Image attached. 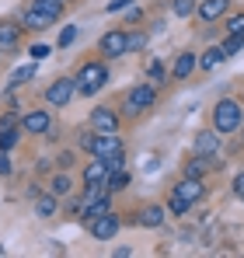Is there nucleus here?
Wrapping results in <instances>:
<instances>
[{
    "label": "nucleus",
    "mask_w": 244,
    "mask_h": 258,
    "mask_svg": "<svg viewBox=\"0 0 244 258\" xmlns=\"http://www.w3.org/2000/svg\"><path fill=\"white\" fill-rule=\"evenodd\" d=\"M154 105H157V87L154 84H133L122 94L119 112H122V119H140V115L150 112Z\"/></svg>",
    "instance_id": "f257e3e1"
},
{
    "label": "nucleus",
    "mask_w": 244,
    "mask_h": 258,
    "mask_svg": "<svg viewBox=\"0 0 244 258\" xmlns=\"http://www.w3.org/2000/svg\"><path fill=\"white\" fill-rule=\"evenodd\" d=\"M213 129L220 133V136H227V133H237L244 126V101L237 98H220L216 105H213Z\"/></svg>",
    "instance_id": "f03ea898"
},
{
    "label": "nucleus",
    "mask_w": 244,
    "mask_h": 258,
    "mask_svg": "<svg viewBox=\"0 0 244 258\" xmlns=\"http://www.w3.org/2000/svg\"><path fill=\"white\" fill-rule=\"evenodd\" d=\"M77 94L81 98H94L101 87L108 84V67L105 63H98V59H91V63H84L81 70H77Z\"/></svg>",
    "instance_id": "7ed1b4c3"
},
{
    "label": "nucleus",
    "mask_w": 244,
    "mask_h": 258,
    "mask_svg": "<svg viewBox=\"0 0 244 258\" xmlns=\"http://www.w3.org/2000/svg\"><path fill=\"white\" fill-rule=\"evenodd\" d=\"M87 126L94 133H119L122 129V112L112 105H94L91 115H87Z\"/></svg>",
    "instance_id": "20e7f679"
},
{
    "label": "nucleus",
    "mask_w": 244,
    "mask_h": 258,
    "mask_svg": "<svg viewBox=\"0 0 244 258\" xmlns=\"http://www.w3.org/2000/svg\"><path fill=\"white\" fill-rule=\"evenodd\" d=\"M74 94H77V81L74 77H56L52 84L45 87V105H52V108H63V105H70L74 101Z\"/></svg>",
    "instance_id": "39448f33"
},
{
    "label": "nucleus",
    "mask_w": 244,
    "mask_h": 258,
    "mask_svg": "<svg viewBox=\"0 0 244 258\" xmlns=\"http://www.w3.org/2000/svg\"><path fill=\"white\" fill-rule=\"evenodd\" d=\"M119 230H122V220H119V213H112V210L94 216V220H87V234H91L94 241H112Z\"/></svg>",
    "instance_id": "423d86ee"
},
{
    "label": "nucleus",
    "mask_w": 244,
    "mask_h": 258,
    "mask_svg": "<svg viewBox=\"0 0 244 258\" xmlns=\"http://www.w3.org/2000/svg\"><path fill=\"white\" fill-rule=\"evenodd\" d=\"M98 52H101V59H122V56L129 52V39H126V32H122V28L105 32V35L98 39Z\"/></svg>",
    "instance_id": "0eeeda50"
},
{
    "label": "nucleus",
    "mask_w": 244,
    "mask_h": 258,
    "mask_svg": "<svg viewBox=\"0 0 244 258\" xmlns=\"http://www.w3.org/2000/svg\"><path fill=\"white\" fill-rule=\"evenodd\" d=\"M119 154H126V150H122V140H119V133H98V136H94L91 157L112 161V157H119Z\"/></svg>",
    "instance_id": "6e6552de"
},
{
    "label": "nucleus",
    "mask_w": 244,
    "mask_h": 258,
    "mask_svg": "<svg viewBox=\"0 0 244 258\" xmlns=\"http://www.w3.org/2000/svg\"><path fill=\"white\" fill-rule=\"evenodd\" d=\"M21 129L32 133V136H45V133L52 129V115H49L45 108H32V112L21 115Z\"/></svg>",
    "instance_id": "1a4fd4ad"
},
{
    "label": "nucleus",
    "mask_w": 244,
    "mask_h": 258,
    "mask_svg": "<svg viewBox=\"0 0 244 258\" xmlns=\"http://www.w3.org/2000/svg\"><path fill=\"white\" fill-rule=\"evenodd\" d=\"M196 14H199V21H206V25L223 21V18L230 14V0H199Z\"/></svg>",
    "instance_id": "9d476101"
},
{
    "label": "nucleus",
    "mask_w": 244,
    "mask_h": 258,
    "mask_svg": "<svg viewBox=\"0 0 244 258\" xmlns=\"http://www.w3.org/2000/svg\"><path fill=\"white\" fill-rule=\"evenodd\" d=\"M18 21H21V28H25V32H45V28H52V21H59V18L42 14V11H35V7H25Z\"/></svg>",
    "instance_id": "9b49d317"
},
{
    "label": "nucleus",
    "mask_w": 244,
    "mask_h": 258,
    "mask_svg": "<svg viewBox=\"0 0 244 258\" xmlns=\"http://www.w3.org/2000/svg\"><path fill=\"white\" fill-rule=\"evenodd\" d=\"M192 147H196V154H203V157H216V154H220V133L213 126L199 129L196 140H192Z\"/></svg>",
    "instance_id": "f8f14e48"
},
{
    "label": "nucleus",
    "mask_w": 244,
    "mask_h": 258,
    "mask_svg": "<svg viewBox=\"0 0 244 258\" xmlns=\"http://www.w3.org/2000/svg\"><path fill=\"white\" fill-rule=\"evenodd\" d=\"M196 67H199V56H196L192 49H185V52H178L174 67H171V77H174V81H189V77L196 74Z\"/></svg>",
    "instance_id": "ddd939ff"
},
{
    "label": "nucleus",
    "mask_w": 244,
    "mask_h": 258,
    "mask_svg": "<svg viewBox=\"0 0 244 258\" xmlns=\"http://www.w3.org/2000/svg\"><path fill=\"white\" fill-rule=\"evenodd\" d=\"M164 220H167V210L164 206H157V203H147L143 210H140V227H147V230H157V227H164Z\"/></svg>",
    "instance_id": "4468645a"
},
{
    "label": "nucleus",
    "mask_w": 244,
    "mask_h": 258,
    "mask_svg": "<svg viewBox=\"0 0 244 258\" xmlns=\"http://www.w3.org/2000/svg\"><path fill=\"white\" fill-rule=\"evenodd\" d=\"M21 21H0V49L4 52H11V49H18V42H21Z\"/></svg>",
    "instance_id": "2eb2a0df"
},
{
    "label": "nucleus",
    "mask_w": 244,
    "mask_h": 258,
    "mask_svg": "<svg viewBox=\"0 0 244 258\" xmlns=\"http://www.w3.org/2000/svg\"><path fill=\"white\" fill-rule=\"evenodd\" d=\"M174 192H181L189 203H199L206 196V185H203V178H181V181L174 185Z\"/></svg>",
    "instance_id": "dca6fc26"
},
{
    "label": "nucleus",
    "mask_w": 244,
    "mask_h": 258,
    "mask_svg": "<svg viewBox=\"0 0 244 258\" xmlns=\"http://www.w3.org/2000/svg\"><path fill=\"white\" fill-rule=\"evenodd\" d=\"M223 59H227L223 45H209V49H203V52H199V70H203V74H209V70H216Z\"/></svg>",
    "instance_id": "f3484780"
},
{
    "label": "nucleus",
    "mask_w": 244,
    "mask_h": 258,
    "mask_svg": "<svg viewBox=\"0 0 244 258\" xmlns=\"http://www.w3.org/2000/svg\"><path fill=\"white\" fill-rule=\"evenodd\" d=\"M45 192H52L56 199H67V196L74 192V181H70V174H67V171H56L52 178H49V188H45Z\"/></svg>",
    "instance_id": "a211bd4d"
},
{
    "label": "nucleus",
    "mask_w": 244,
    "mask_h": 258,
    "mask_svg": "<svg viewBox=\"0 0 244 258\" xmlns=\"http://www.w3.org/2000/svg\"><path fill=\"white\" fill-rule=\"evenodd\" d=\"M59 213V199L52 196V192H42L39 199H35V216L39 220H49V216Z\"/></svg>",
    "instance_id": "6ab92c4d"
},
{
    "label": "nucleus",
    "mask_w": 244,
    "mask_h": 258,
    "mask_svg": "<svg viewBox=\"0 0 244 258\" xmlns=\"http://www.w3.org/2000/svg\"><path fill=\"white\" fill-rule=\"evenodd\" d=\"M108 174H112V168H108L101 157H94V161H87V168H84V181H108Z\"/></svg>",
    "instance_id": "aec40b11"
},
{
    "label": "nucleus",
    "mask_w": 244,
    "mask_h": 258,
    "mask_svg": "<svg viewBox=\"0 0 244 258\" xmlns=\"http://www.w3.org/2000/svg\"><path fill=\"white\" fill-rule=\"evenodd\" d=\"M105 196H112V185L108 181H84V203H94V199H105Z\"/></svg>",
    "instance_id": "412c9836"
},
{
    "label": "nucleus",
    "mask_w": 244,
    "mask_h": 258,
    "mask_svg": "<svg viewBox=\"0 0 244 258\" xmlns=\"http://www.w3.org/2000/svg\"><path fill=\"white\" fill-rule=\"evenodd\" d=\"M35 81V59L28 63V67H18L14 74H11V81H7V91H14V87H21V84H32Z\"/></svg>",
    "instance_id": "4be33fe9"
},
{
    "label": "nucleus",
    "mask_w": 244,
    "mask_h": 258,
    "mask_svg": "<svg viewBox=\"0 0 244 258\" xmlns=\"http://www.w3.org/2000/svg\"><path fill=\"white\" fill-rule=\"evenodd\" d=\"M28 7H35V11H42V14H52V18H63L67 0H32Z\"/></svg>",
    "instance_id": "5701e85b"
},
{
    "label": "nucleus",
    "mask_w": 244,
    "mask_h": 258,
    "mask_svg": "<svg viewBox=\"0 0 244 258\" xmlns=\"http://www.w3.org/2000/svg\"><path fill=\"white\" fill-rule=\"evenodd\" d=\"M189 210H192V203H189V199H185L181 192H174V188H171V196H167V213H174V216H185Z\"/></svg>",
    "instance_id": "b1692460"
},
{
    "label": "nucleus",
    "mask_w": 244,
    "mask_h": 258,
    "mask_svg": "<svg viewBox=\"0 0 244 258\" xmlns=\"http://www.w3.org/2000/svg\"><path fill=\"white\" fill-rule=\"evenodd\" d=\"M112 210V196H105V199H94V203H84V220H94V216L108 213Z\"/></svg>",
    "instance_id": "393cba45"
},
{
    "label": "nucleus",
    "mask_w": 244,
    "mask_h": 258,
    "mask_svg": "<svg viewBox=\"0 0 244 258\" xmlns=\"http://www.w3.org/2000/svg\"><path fill=\"white\" fill-rule=\"evenodd\" d=\"M199 7V0H171V14L174 18H192Z\"/></svg>",
    "instance_id": "a878e982"
},
{
    "label": "nucleus",
    "mask_w": 244,
    "mask_h": 258,
    "mask_svg": "<svg viewBox=\"0 0 244 258\" xmlns=\"http://www.w3.org/2000/svg\"><path fill=\"white\" fill-rule=\"evenodd\" d=\"M223 28H227V35H244V11L227 14V18H223Z\"/></svg>",
    "instance_id": "bb28decb"
},
{
    "label": "nucleus",
    "mask_w": 244,
    "mask_h": 258,
    "mask_svg": "<svg viewBox=\"0 0 244 258\" xmlns=\"http://www.w3.org/2000/svg\"><path fill=\"white\" fill-rule=\"evenodd\" d=\"M223 52H227V56H237V52H241L244 49V35H223Z\"/></svg>",
    "instance_id": "cd10ccee"
},
{
    "label": "nucleus",
    "mask_w": 244,
    "mask_h": 258,
    "mask_svg": "<svg viewBox=\"0 0 244 258\" xmlns=\"http://www.w3.org/2000/svg\"><path fill=\"white\" fill-rule=\"evenodd\" d=\"M126 39H129V52H143L147 49V32H126Z\"/></svg>",
    "instance_id": "c85d7f7f"
},
{
    "label": "nucleus",
    "mask_w": 244,
    "mask_h": 258,
    "mask_svg": "<svg viewBox=\"0 0 244 258\" xmlns=\"http://www.w3.org/2000/svg\"><path fill=\"white\" fill-rule=\"evenodd\" d=\"M108 185H112V192H122L126 185H129V171L122 168V171H112L108 174Z\"/></svg>",
    "instance_id": "c756f323"
},
{
    "label": "nucleus",
    "mask_w": 244,
    "mask_h": 258,
    "mask_svg": "<svg viewBox=\"0 0 244 258\" xmlns=\"http://www.w3.org/2000/svg\"><path fill=\"white\" fill-rule=\"evenodd\" d=\"M14 174V161H11V150H0V178H11Z\"/></svg>",
    "instance_id": "7c9ffc66"
},
{
    "label": "nucleus",
    "mask_w": 244,
    "mask_h": 258,
    "mask_svg": "<svg viewBox=\"0 0 244 258\" xmlns=\"http://www.w3.org/2000/svg\"><path fill=\"white\" fill-rule=\"evenodd\" d=\"M77 42V28L74 25H67L63 32H59V49H67V45H74Z\"/></svg>",
    "instance_id": "2f4dec72"
},
{
    "label": "nucleus",
    "mask_w": 244,
    "mask_h": 258,
    "mask_svg": "<svg viewBox=\"0 0 244 258\" xmlns=\"http://www.w3.org/2000/svg\"><path fill=\"white\" fill-rule=\"evenodd\" d=\"M150 77H154V84H164V81H167V70H164L161 59H154V63H150Z\"/></svg>",
    "instance_id": "473e14b6"
},
{
    "label": "nucleus",
    "mask_w": 244,
    "mask_h": 258,
    "mask_svg": "<svg viewBox=\"0 0 244 258\" xmlns=\"http://www.w3.org/2000/svg\"><path fill=\"white\" fill-rule=\"evenodd\" d=\"M94 136H98V133H94L91 126L84 129L81 136H77V143H81V150H87V154H91V147H94Z\"/></svg>",
    "instance_id": "72a5a7b5"
},
{
    "label": "nucleus",
    "mask_w": 244,
    "mask_h": 258,
    "mask_svg": "<svg viewBox=\"0 0 244 258\" xmlns=\"http://www.w3.org/2000/svg\"><path fill=\"white\" fill-rule=\"evenodd\" d=\"M49 52H52V45H45V42H35V45H32V49H28V56H32L35 63H39V59H45Z\"/></svg>",
    "instance_id": "f704fd0d"
},
{
    "label": "nucleus",
    "mask_w": 244,
    "mask_h": 258,
    "mask_svg": "<svg viewBox=\"0 0 244 258\" xmlns=\"http://www.w3.org/2000/svg\"><path fill=\"white\" fill-rule=\"evenodd\" d=\"M136 0H108V14H115V11H129Z\"/></svg>",
    "instance_id": "c9c22d12"
},
{
    "label": "nucleus",
    "mask_w": 244,
    "mask_h": 258,
    "mask_svg": "<svg viewBox=\"0 0 244 258\" xmlns=\"http://www.w3.org/2000/svg\"><path fill=\"white\" fill-rule=\"evenodd\" d=\"M126 21H129V25H140V21H143V11H140V7L133 4V7L126 11Z\"/></svg>",
    "instance_id": "e433bc0d"
},
{
    "label": "nucleus",
    "mask_w": 244,
    "mask_h": 258,
    "mask_svg": "<svg viewBox=\"0 0 244 258\" xmlns=\"http://www.w3.org/2000/svg\"><path fill=\"white\" fill-rule=\"evenodd\" d=\"M230 188H234L237 196H244V171H237V174H234V181H230Z\"/></svg>",
    "instance_id": "4c0bfd02"
},
{
    "label": "nucleus",
    "mask_w": 244,
    "mask_h": 258,
    "mask_svg": "<svg viewBox=\"0 0 244 258\" xmlns=\"http://www.w3.org/2000/svg\"><path fill=\"white\" fill-rule=\"evenodd\" d=\"M70 164H74V154H70V150H63V154H59V168H63V171H67V168H70Z\"/></svg>",
    "instance_id": "58836bf2"
},
{
    "label": "nucleus",
    "mask_w": 244,
    "mask_h": 258,
    "mask_svg": "<svg viewBox=\"0 0 244 258\" xmlns=\"http://www.w3.org/2000/svg\"><path fill=\"white\" fill-rule=\"evenodd\" d=\"M241 129H244V126H241ZM241 143H244V136H241Z\"/></svg>",
    "instance_id": "ea45409f"
},
{
    "label": "nucleus",
    "mask_w": 244,
    "mask_h": 258,
    "mask_svg": "<svg viewBox=\"0 0 244 258\" xmlns=\"http://www.w3.org/2000/svg\"><path fill=\"white\" fill-rule=\"evenodd\" d=\"M241 101H244V94H241Z\"/></svg>",
    "instance_id": "a19ab883"
},
{
    "label": "nucleus",
    "mask_w": 244,
    "mask_h": 258,
    "mask_svg": "<svg viewBox=\"0 0 244 258\" xmlns=\"http://www.w3.org/2000/svg\"><path fill=\"white\" fill-rule=\"evenodd\" d=\"M0 52H4V49H0Z\"/></svg>",
    "instance_id": "79ce46f5"
}]
</instances>
